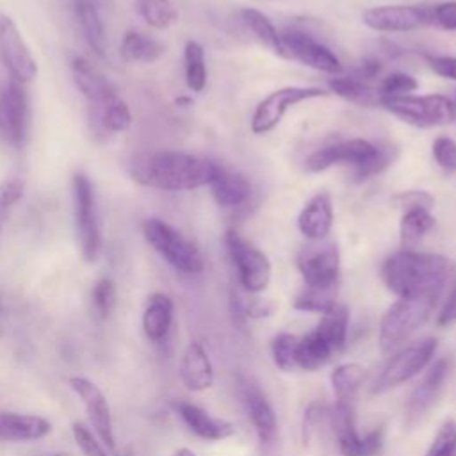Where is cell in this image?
<instances>
[{"label": "cell", "mask_w": 456, "mask_h": 456, "mask_svg": "<svg viewBox=\"0 0 456 456\" xmlns=\"http://www.w3.org/2000/svg\"><path fill=\"white\" fill-rule=\"evenodd\" d=\"M379 107L417 128H433L454 119V105L442 94H404L381 100Z\"/></svg>", "instance_id": "obj_5"}, {"label": "cell", "mask_w": 456, "mask_h": 456, "mask_svg": "<svg viewBox=\"0 0 456 456\" xmlns=\"http://www.w3.org/2000/svg\"><path fill=\"white\" fill-rule=\"evenodd\" d=\"M28 134V98L20 82L11 80L0 89V135L14 148H21Z\"/></svg>", "instance_id": "obj_16"}, {"label": "cell", "mask_w": 456, "mask_h": 456, "mask_svg": "<svg viewBox=\"0 0 456 456\" xmlns=\"http://www.w3.org/2000/svg\"><path fill=\"white\" fill-rule=\"evenodd\" d=\"M93 306L100 319H107L116 303V285L110 278H100L91 290Z\"/></svg>", "instance_id": "obj_42"}, {"label": "cell", "mask_w": 456, "mask_h": 456, "mask_svg": "<svg viewBox=\"0 0 456 456\" xmlns=\"http://www.w3.org/2000/svg\"><path fill=\"white\" fill-rule=\"evenodd\" d=\"M96 110H98V123L110 132H123L132 123L130 109L119 96H116L114 100H110L109 103H105Z\"/></svg>", "instance_id": "obj_38"}, {"label": "cell", "mask_w": 456, "mask_h": 456, "mask_svg": "<svg viewBox=\"0 0 456 456\" xmlns=\"http://www.w3.org/2000/svg\"><path fill=\"white\" fill-rule=\"evenodd\" d=\"M454 110H456V105H454Z\"/></svg>", "instance_id": "obj_58"}, {"label": "cell", "mask_w": 456, "mask_h": 456, "mask_svg": "<svg viewBox=\"0 0 456 456\" xmlns=\"http://www.w3.org/2000/svg\"><path fill=\"white\" fill-rule=\"evenodd\" d=\"M322 417H324V408L319 406V404H312L305 411V417H303V440H305V444L310 440L312 433L315 431V428L322 420Z\"/></svg>", "instance_id": "obj_52"}, {"label": "cell", "mask_w": 456, "mask_h": 456, "mask_svg": "<svg viewBox=\"0 0 456 456\" xmlns=\"http://www.w3.org/2000/svg\"><path fill=\"white\" fill-rule=\"evenodd\" d=\"M0 312H2V299H0Z\"/></svg>", "instance_id": "obj_56"}, {"label": "cell", "mask_w": 456, "mask_h": 456, "mask_svg": "<svg viewBox=\"0 0 456 456\" xmlns=\"http://www.w3.org/2000/svg\"><path fill=\"white\" fill-rule=\"evenodd\" d=\"M23 191H25V183L21 178L11 176V178L4 180L0 183V205L11 210V207L21 200Z\"/></svg>", "instance_id": "obj_49"}, {"label": "cell", "mask_w": 456, "mask_h": 456, "mask_svg": "<svg viewBox=\"0 0 456 456\" xmlns=\"http://www.w3.org/2000/svg\"><path fill=\"white\" fill-rule=\"evenodd\" d=\"M379 151V144L367 139H349L322 146L310 153L305 160V169L308 173H321L333 166H351L353 169L367 166Z\"/></svg>", "instance_id": "obj_13"}, {"label": "cell", "mask_w": 456, "mask_h": 456, "mask_svg": "<svg viewBox=\"0 0 456 456\" xmlns=\"http://www.w3.org/2000/svg\"><path fill=\"white\" fill-rule=\"evenodd\" d=\"M297 344H299V337L287 333V331L280 333L273 338V344H271L273 362L283 372H290L297 367V363H296Z\"/></svg>", "instance_id": "obj_39"}, {"label": "cell", "mask_w": 456, "mask_h": 456, "mask_svg": "<svg viewBox=\"0 0 456 456\" xmlns=\"http://www.w3.org/2000/svg\"><path fill=\"white\" fill-rule=\"evenodd\" d=\"M328 87L337 96L362 105V107H378L379 105V93L378 86L360 78L358 75H346V77H333L328 80Z\"/></svg>", "instance_id": "obj_28"}, {"label": "cell", "mask_w": 456, "mask_h": 456, "mask_svg": "<svg viewBox=\"0 0 456 456\" xmlns=\"http://www.w3.org/2000/svg\"><path fill=\"white\" fill-rule=\"evenodd\" d=\"M456 322V281L449 292V297L445 299L438 317H436V324L440 328H449Z\"/></svg>", "instance_id": "obj_51"}, {"label": "cell", "mask_w": 456, "mask_h": 456, "mask_svg": "<svg viewBox=\"0 0 456 456\" xmlns=\"http://www.w3.org/2000/svg\"><path fill=\"white\" fill-rule=\"evenodd\" d=\"M426 61L429 68L444 78L456 80V57H447V55H426Z\"/></svg>", "instance_id": "obj_50"}, {"label": "cell", "mask_w": 456, "mask_h": 456, "mask_svg": "<svg viewBox=\"0 0 456 456\" xmlns=\"http://www.w3.org/2000/svg\"><path fill=\"white\" fill-rule=\"evenodd\" d=\"M349 326V310L342 303H335L330 310H326L314 330L333 351L340 349L347 337Z\"/></svg>", "instance_id": "obj_30"}, {"label": "cell", "mask_w": 456, "mask_h": 456, "mask_svg": "<svg viewBox=\"0 0 456 456\" xmlns=\"http://www.w3.org/2000/svg\"><path fill=\"white\" fill-rule=\"evenodd\" d=\"M166 52V46L139 30H128L119 45V53L126 62H155Z\"/></svg>", "instance_id": "obj_29"}, {"label": "cell", "mask_w": 456, "mask_h": 456, "mask_svg": "<svg viewBox=\"0 0 456 456\" xmlns=\"http://www.w3.org/2000/svg\"><path fill=\"white\" fill-rule=\"evenodd\" d=\"M280 39L283 46V59L297 61L312 69L324 71V73H340L342 62L335 55L331 48L324 43L310 36L301 28L287 27L280 30Z\"/></svg>", "instance_id": "obj_12"}, {"label": "cell", "mask_w": 456, "mask_h": 456, "mask_svg": "<svg viewBox=\"0 0 456 456\" xmlns=\"http://www.w3.org/2000/svg\"><path fill=\"white\" fill-rule=\"evenodd\" d=\"M71 75L78 91L93 103L94 109L103 107L105 103H109L118 96L110 82L82 57L73 59Z\"/></svg>", "instance_id": "obj_24"}, {"label": "cell", "mask_w": 456, "mask_h": 456, "mask_svg": "<svg viewBox=\"0 0 456 456\" xmlns=\"http://www.w3.org/2000/svg\"><path fill=\"white\" fill-rule=\"evenodd\" d=\"M137 12L157 30H166L178 20V12L171 0H137Z\"/></svg>", "instance_id": "obj_36"}, {"label": "cell", "mask_w": 456, "mask_h": 456, "mask_svg": "<svg viewBox=\"0 0 456 456\" xmlns=\"http://www.w3.org/2000/svg\"><path fill=\"white\" fill-rule=\"evenodd\" d=\"M365 27L376 32H410L433 25L431 5H376L362 12Z\"/></svg>", "instance_id": "obj_15"}, {"label": "cell", "mask_w": 456, "mask_h": 456, "mask_svg": "<svg viewBox=\"0 0 456 456\" xmlns=\"http://www.w3.org/2000/svg\"><path fill=\"white\" fill-rule=\"evenodd\" d=\"M392 203L397 208H403V212L411 210V208L431 210L435 205V198L426 191H404V192H397L392 198Z\"/></svg>", "instance_id": "obj_46"}, {"label": "cell", "mask_w": 456, "mask_h": 456, "mask_svg": "<svg viewBox=\"0 0 456 456\" xmlns=\"http://www.w3.org/2000/svg\"><path fill=\"white\" fill-rule=\"evenodd\" d=\"M452 369V360L449 356L440 358L422 378V381L413 388L406 403V413L410 419L422 417L440 397L444 383L447 381Z\"/></svg>", "instance_id": "obj_18"}, {"label": "cell", "mask_w": 456, "mask_h": 456, "mask_svg": "<svg viewBox=\"0 0 456 456\" xmlns=\"http://www.w3.org/2000/svg\"><path fill=\"white\" fill-rule=\"evenodd\" d=\"M435 299L399 297L394 301L379 322V346L383 351H392L408 340L431 315Z\"/></svg>", "instance_id": "obj_4"}, {"label": "cell", "mask_w": 456, "mask_h": 456, "mask_svg": "<svg viewBox=\"0 0 456 456\" xmlns=\"http://www.w3.org/2000/svg\"><path fill=\"white\" fill-rule=\"evenodd\" d=\"M297 269L305 287L333 289L340 274V253L331 240H310L297 253Z\"/></svg>", "instance_id": "obj_9"}, {"label": "cell", "mask_w": 456, "mask_h": 456, "mask_svg": "<svg viewBox=\"0 0 456 456\" xmlns=\"http://www.w3.org/2000/svg\"><path fill=\"white\" fill-rule=\"evenodd\" d=\"M208 187L216 203L224 208L242 207L251 196L249 180L239 171H233L221 164L216 166V171Z\"/></svg>", "instance_id": "obj_22"}, {"label": "cell", "mask_w": 456, "mask_h": 456, "mask_svg": "<svg viewBox=\"0 0 456 456\" xmlns=\"http://www.w3.org/2000/svg\"><path fill=\"white\" fill-rule=\"evenodd\" d=\"M57 456H64V454H57Z\"/></svg>", "instance_id": "obj_57"}, {"label": "cell", "mask_w": 456, "mask_h": 456, "mask_svg": "<svg viewBox=\"0 0 456 456\" xmlns=\"http://www.w3.org/2000/svg\"><path fill=\"white\" fill-rule=\"evenodd\" d=\"M226 253L237 269L242 289L249 294H258L267 289L271 281V262L264 251L246 240L237 230H226L223 237Z\"/></svg>", "instance_id": "obj_7"}, {"label": "cell", "mask_w": 456, "mask_h": 456, "mask_svg": "<svg viewBox=\"0 0 456 456\" xmlns=\"http://www.w3.org/2000/svg\"><path fill=\"white\" fill-rule=\"evenodd\" d=\"M431 14H433V25L444 30H456V0L431 5Z\"/></svg>", "instance_id": "obj_48"}, {"label": "cell", "mask_w": 456, "mask_h": 456, "mask_svg": "<svg viewBox=\"0 0 456 456\" xmlns=\"http://www.w3.org/2000/svg\"><path fill=\"white\" fill-rule=\"evenodd\" d=\"M69 387L80 397L87 411L89 422L94 428L96 435L100 436V442H103L105 447L114 449L116 436H114V426H112V411L105 394L100 390V387L94 381L84 376L69 378Z\"/></svg>", "instance_id": "obj_17"}, {"label": "cell", "mask_w": 456, "mask_h": 456, "mask_svg": "<svg viewBox=\"0 0 456 456\" xmlns=\"http://www.w3.org/2000/svg\"><path fill=\"white\" fill-rule=\"evenodd\" d=\"M365 367L356 362H346L333 369L330 381L333 387V392L337 395V401H347L351 403L360 387L365 381Z\"/></svg>", "instance_id": "obj_33"}, {"label": "cell", "mask_w": 456, "mask_h": 456, "mask_svg": "<svg viewBox=\"0 0 456 456\" xmlns=\"http://www.w3.org/2000/svg\"><path fill=\"white\" fill-rule=\"evenodd\" d=\"M180 379L191 392H203L214 383V365L201 342L192 340L182 353Z\"/></svg>", "instance_id": "obj_19"}, {"label": "cell", "mask_w": 456, "mask_h": 456, "mask_svg": "<svg viewBox=\"0 0 456 456\" xmlns=\"http://www.w3.org/2000/svg\"><path fill=\"white\" fill-rule=\"evenodd\" d=\"M337 287L333 289H314V287H305L294 299L292 306L301 312H317L324 314L330 310L337 301Z\"/></svg>", "instance_id": "obj_37"}, {"label": "cell", "mask_w": 456, "mask_h": 456, "mask_svg": "<svg viewBox=\"0 0 456 456\" xmlns=\"http://www.w3.org/2000/svg\"><path fill=\"white\" fill-rule=\"evenodd\" d=\"M435 216L426 208H411L404 210L399 223V235L403 249H413L420 239L435 228Z\"/></svg>", "instance_id": "obj_32"}, {"label": "cell", "mask_w": 456, "mask_h": 456, "mask_svg": "<svg viewBox=\"0 0 456 456\" xmlns=\"http://www.w3.org/2000/svg\"><path fill=\"white\" fill-rule=\"evenodd\" d=\"M274 310V305L269 299H260V297H253L248 301H240L239 297H235V312L239 315L249 317V319H262L271 315Z\"/></svg>", "instance_id": "obj_47"}, {"label": "cell", "mask_w": 456, "mask_h": 456, "mask_svg": "<svg viewBox=\"0 0 456 456\" xmlns=\"http://www.w3.org/2000/svg\"><path fill=\"white\" fill-rule=\"evenodd\" d=\"M239 16L242 23L249 28V32L269 50H273L276 55L283 57V46L280 39V30L274 27V23L260 11L244 7L239 11Z\"/></svg>", "instance_id": "obj_31"}, {"label": "cell", "mask_w": 456, "mask_h": 456, "mask_svg": "<svg viewBox=\"0 0 456 456\" xmlns=\"http://www.w3.org/2000/svg\"><path fill=\"white\" fill-rule=\"evenodd\" d=\"M142 232L150 246L176 271L185 274H200L203 271L201 251L166 221L150 217L144 221Z\"/></svg>", "instance_id": "obj_3"}, {"label": "cell", "mask_w": 456, "mask_h": 456, "mask_svg": "<svg viewBox=\"0 0 456 456\" xmlns=\"http://www.w3.org/2000/svg\"><path fill=\"white\" fill-rule=\"evenodd\" d=\"M417 89H419V82L411 75H408L404 71H392L378 86L379 103L385 98H397V96L411 94Z\"/></svg>", "instance_id": "obj_40"}, {"label": "cell", "mask_w": 456, "mask_h": 456, "mask_svg": "<svg viewBox=\"0 0 456 456\" xmlns=\"http://www.w3.org/2000/svg\"><path fill=\"white\" fill-rule=\"evenodd\" d=\"M454 264L438 253L399 249L381 265V278L397 297L438 299Z\"/></svg>", "instance_id": "obj_1"}, {"label": "cell", "mask_w": 456, "mask_h": 456, "mask_svg": "<svg viewBox=\"0 0 456 456\" xmlns=\"http://www.w3.org/2000/svg\"><path fill=\"white\" fill-rule=\"evenodd\" d=\"M424 456H456V420L445 419Z\"/></svg>", "instance_id": "obj_41"}, {"label": "cell", "mask_w": 456, "mask_h": 456, "mask_svg": "<svg viewBox=\"0 0 456 456\" xmlns=\"http://www.w3.org/2000/svg\"><path fill=\"white\" fill-rule=\"evenodd\" d=\"M71 433L84 456H109L105 447L100 444V440L94 436V433L87 428L86 422L75 420L71 424Z\"/></svg>", "instance_id": "obj_43"}, {"label": "cell", "mask_w": 456, "mask_h": 456, "mask_svg": "<svg viewBox=\"0 0 456 456\" xmlns=\"http://www.w3.org/2000/svg\"><path fill=\"white\" fill-rule=\"evenodd\" d=\"M216 162L185 151H155L132 162L135 182L160 191H192L208 185Z\"/></svg>", "instance_id": "obj_2"}, {"label": "cell", "mask_w": 456, "mask_h": 456, "mask_svg": "<svg viewBox=\"0 0 456 456\" xmlns=\"http://www.w3.org/2000/svg\"><path fill=\"white\" fill-rule=\"evenodd\" d=\"M73 201H75V223L77 239L82 258L89 264L96 262L102 251V232L98 221V208L94 198V187L87 175H73Z\"/></svg>", "instance_id": "obj_6"}, {"label": "cell", "mask_w": 456, "mask_h": 456, "mask_svg": "<svg viewBox=\"0 0 456 456\" xmlns=\"http://www.w3.org/2000/svg\"><path fill=\"white\" fill-rule=\"evenodd\" d=\"M331 354L333 349L315 331H312L305 337H299L296 363L299 369L315 370L322 367L331 358Z\"/></svg>", "instance_id": "obj_34"}, {"label": "cell", "mask_w": 456, "mask_h": 456, "mask_svg": "<svg viewBox=\"0 0 456 456\" xmlns=\"http://www.w3.org/2000/svg\"><path fill=\"white\" fill-rule=\"evenodd\" d=\"M7 214H9V208H5V207L0 205V230H2L4 223H5V219H7Z\"/></svg>", "instance_id": "obj_54"}, {"label": "cell", "mask_w": 456, "mask_h": 456, "mask_svg": "<svg viewBox=\"0 0 456 456\" xmlns=\"http://www.w3.org/2000/svg\"><path fill=\"white\" fill-rule=\"evenodd\" d=\"M176 411L183 424L200 438L208 442H217L230 438L235 433V428L230 420L214 417L198 404H192L189 401H180L176 404Z\"/></svg>", "instance_id": "obj_21"}, {"label": "cell", "mask_w": 456, "mask_h": 456, "mask_svg": "<svg viewBox=\"0 0 456 456\" xmlns=\"http://www.w3.org/2000/svg\"><path fill=\"white\" fill-rule=\"evenodd\" d=\"M173 456H198L192 449H189V447H178L175 452H173Z\"/></svg>", "instance_id": "obj_53"}, {"label": "cell", "mask_w": 456, "mask_h": 456, "mask_svg": "<svg viewBox=\"0 0 456 456\" xmlns=\"http://www.w3.org/2000/svg\"><path fill=\"white\" fill-rule=\"evenodd\" d=\"M73 11H75L77 23H78L87 45L91 46V50L96 55L105 57L107 37H105V28H103V23H102V18H100V12H98V7L94 5V2L75 0Z\"/></svg>", "instance_id": "obj_27"}, {"label": "cell", "mask_w": 456, "mask_h": 456, "mask_svg": "<svg viewBox=\"0 0 456 456\" xmlns=\"http://www.w3.org/2000/svg\"><path fill=\"white\" fill-rule=\"evenodd\" d=\"M328 93L321 87L315 86H285L280 87L276 91H273L271 94H267L256 107L255 112L251 116V132L256 135L267 134L271 132L274 126H278V123L281 121V118L285 116V112L306 100L312 98H322Z\"/></svg>", "instance_id": "obj_11"}, {"label": "cell", "mask_w": 456, "mask_h": 456, "mask_svg": "<svg viewBox=\"0 0 456 456\" xmlns=\"http://www.w3.org/2000/svg\"><path fill=\"white\" fill-rule=\"evenodd\" d=\"M175 305L164 292H155L148 297L142 312V331L151 342H162L173 322Z\"/></svg>", "instance_id": "obj_26"}, {"label": "cell", "mask_w": 456, "mask_h": 456, "mask_svg": "<svg viewBox=\"0 0 456 456\" xmlns=\"http://www.w3.org/2000/svg\"><path fill=\"white\" fill-rule=\"evenodd\" d=\"M119 456H135V454H132V452H125V454H119Z\"/></svg>", "instance_id": "obj_55"}, {"label": "cell", "mask_w": 456, "mask_h": 456, "mask_svg": "<svg viewBox=\"0 0 456 456\" xmlns=\"http://www.w3.org/2000/svg\"><path fill=\"white\" fill-rule=\"evenodd\" d=\"M48 419L28 413H0V442H34L50 435Z\"/></svg>", "instance_id": "obj_23"}, {"label": "cell", "mask_w": 456, "mask_h": 456, "mask_svg": "<svg viewBox=\"0 0 456 456\" xmlns=\"http://www.w3.org/2000/svg\"><path fill=\"white\" fill-rule=\"evenodd\" d=\"M394 148L390 144L387 146H379V151L378 155L363 167H358V169H353V176L354 180L358 182H363V180H369L370 176H376L379 173H383L392 162H394Z\"/></svg>", "instance_id": "obj_44"}, {"label": "cell", "mask_w": 456, "mask_h": 456, "mask_svg": "<svg viewBox=\"0 0 456 456\" xmlns=\"http://www.w3.org/2000/svg\"><path fill=\"white\" fill-rule=\"evenodd\" d=\"M244 403L248 408V415L256 431V436L262 444H273L278 435V420L276 413L267 401V397L253 385L244 387Z\"/></svg>", "instance_id": "obj_25"}, {"label": "cell", "mask_w": 456, "mask_h": 456, "mask_svg": "<svg viewBox=\"0 0 456 456\" xmlns=\"http://www.w3.org/2000/svg\"><path fill=\"white\" fill-rule=\"evenodd\" d=\"M185 84L192 93H201L207 86L205 50L198 41H187L183 46Z\"/></svg>", "instance_id": "obj_35"}, {"label": "cell", "mask_w": 456, "mask_h": 456, "mask_svg": "<svg viewBox=\"0 0 456 456\" xmlns=\"http://www.w3.org/2000/svg\"><path fill=\"white\" fill-rule=\"evenodd\" d=\"M0 59L11 78L20 84L30 82L37 75V61L16 21L7 14H0Z\"/></svg>", "instance_id": "obj_14"}, {"label": "cell", "mask_w": 456, "mask_h": 456, "mask_svg": "<svg viewBox=\"0 0 456 456\" xmlns=\"http://www.w3.org/2000/svg\"><path fill=\"white\" fill-rule=\"evenodd\" d=\"M330 424L333 428L338 451L344 456H376L381 451L385 429L379 426L360 436L354 426L353 404L347 401H337L330 411Z\"/></svg>", "instance_id": "obj_10"}, {"label": "cell", "mask_w": 456, "mask_h": 456, "mask_svg": "<svg viewBox=\"0 0 456 456\" xmlns=\"http://www.w3.org/2000/svg\"><path fill=\"white\" fill-rule=\"evenodd\" d=\"M436 346L438 340L435 337H422L401 347L383 367L372 387V394H383L417 376L431 362Z\"/></svg>", "instance_id": "obj_8"}, {"label": "cell", "mask_w": 456, "mask_h": 456, "mask_svg": "<svg viewBox=\"0 0 456 456\" xmlns=\"http://www.w3.org/2000/svg\"><path fill=\"white\" fill-rule=\"evenodd\" d=\"M433 159L444 171L454 173L456 171V141L447 135L436 137L433 141Z\"/></svg>", "instance_id": "obj_45"}, {"label": "cell", "mask_w": 456, "mask_h": 456, "mask_svg": "<svg viewBox=\"0 0 456 456\" xmlns=\"http://www.w3.org/2000/svg\"><path fill=\"white\" fill-rule=\"evenodd\" d=\"M333 226V200L330 192L312 196L297 216V230L308 240H322Z\"/></svg>", "instance_id": "obj_20"}]
</instances>
